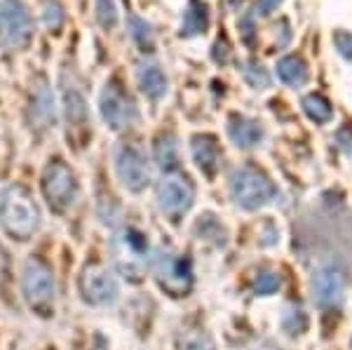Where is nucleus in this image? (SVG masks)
Here are the masks:
<instances>
[{"mask_svg":"<svg viewBox=\"0 0 352 350\" xmlns=\"http://www.w3.org/2000/svg\"><path fill=\"white\" fill-rule=\"evenodd\" d=\"M280 285H282V280H280V275H277L275 270L263 268V270H258V273L254 275V292L261 294V296L275 294V292L280 289Z\"/></svg>","mask_w":352,"mask_h":350,"instance_id":"obj_23","label":"nucleus"},{"mask_svg":"<svg viewBox=\"0 0 352 350\" xmlns=\"http://www.w3.org/2000/svg\"><path fill=\"white\" fill-rule=\"evenodd\" d=\"M176 350H217L202 327H184L176 336Z\"/></svg>","mask_w":352,"mask_h":350,"instance_id":"obj_20","label":"nucleus"},{"mask_svg":"<svg viewBox=\"0 0 352 350\" xmlns=\"http://www.w3.org/2000/svg\"><path fill=\"white\" fill-rule=\"evenodd\" d=\"M129 36H132V41L139 45L141 50H151L153 47V33H151V26L146 24L144 19H139V17L129 14Z\"/></svg>","mask_w":352,"mask_h":350,"instance_id":"obj_24","label":"nucleus"},{"mask_svg":"<svg viewBox=\"0 0 352 350\" xmlns=\"http://www.w3.org/2000/svg\"><path fill=\"white\" fill-rule=\"evenodd\" d=\"M230 195L242 210H258L275 200L277 188L263 172L254 167H237L230 174Z\"/></svg>","mask_w":352,"mask_h":350,"instance_id":"obj_4","label":"nucleus"},{"mask_svg":"<svg viewBox=\"0 0 352 350\" xmlns=\"http://www.w3.org/2000/svg\"><path fill=\"white\" fill-rule=\"evenodd\" d=\"M190 153L195 165L202 169L204 174H217L221 165V149L217 139L209 137V134H195L190 141Z\"/></svg>","mask_w":352,"mask_h":350,"instance_id":"obj_13","label":"nucleus"},{"mask_svg":"<svg viewBox=\"0 0 352 350\" xmlns=\"http://www.w3.org/2000/svg\"><path fill=\"white\" fill-rule=\"evenodd\" d=\"M96 17H99V24L104 28L116 26V5H113V0H96Z\"/></svg>","mask_w":352,"mask_h":350,"instance_id":"obj_28","label":"nucleus"},{"mask_svg":"<svg viewBox=\"0 0 352 350\" xmlns=\"http://www.w3.org/2000/svg\"><path fill=\"white\" fill-rule=\"evenodd\" d=\"M78 289L82 301L89 306H111L120 294L116 275L104 263H87L78 278Z\"/></svg>","mask_w":352,"mask_h":350,"instance_id":"obj_7","label":"nucleus"},{"mask_svg":"<svg viewBox=\"0 0 352 350\" xmlns=\"http://www.w3.org/2000/svg\"><path fill=\"white\" fill-rule=\"evenodd\" d=\"M3 24L8 31V43L19 47L31 38V14L19 0H5L3 5Z\"/></svg>","mask_w":352,"mask_h":350,"instance_id":"obj_12","label":"nucleus"},{"mask_svg":"<svg viewBox=\"0 0 352 350\" xmlns=\"http://www.w3.org/2000/svg\"><path fill=\"white\" fill-rule=\"evenodd\" d=\"M64 99H66V116H68V120L71 122H78V120H82L85 118V101L82 97L78 94V89H64Z\"/></svg>","mask_w":352,"mask_h":350,"instance_id":"obj_26","label":"nucleus"},{"mask_svg":"<svg viewBox=\"0 0 352 350\" xmlns=\"http://www.w3.org/2000/svg\"><path fill=\"white\" fill-rule=\"evenodd\" d=\"M43 19H45V26L50 28V31H59L61 26H64V19H66V14H64V8H61L56 0H45V5H43Z\"/></svg>","mask_w":352,"mask_h":350,"instance_id":"obj_25","label":"nucleus"},{"mask_svg":"<svg viewBox=\"0 0 352 350\" xmlns=\"http://www.w3.org/2000/svg\"><path fill=\"white\" fill-rule=\"evenodd\" d=\"M41 188H43V195H45V200H47L50 210L56 214L68 212L78 200L76 174H73L71 167L61 160H52L45 167Z\"/></svg>","mask_w":352,"mask_h":350,"instance_id":"obj_6","label":"nucleus"},{"mask_svg":"<svg viewBox=\"0 0 352 350\" xmlns=\"http://www.w3.org/2000/svg\"><path fill=\"white\" fill-rule=\"evenodd\" d=\"M41 210L24 186L10 184L0 190V228L8 238L26 242L41 230Z\"/></svg>","mask_w":352,"mask_h":350,"instance_id":"obj_1","label":"nucleus"},{"mask_svg":"<svg viewBox=\"0 0 352 350\" xmlns=\"http://www.w3.org/2000/svg\"><path fill=\"white\" fill-rule=\"evenodd\" d=\"M333 45L345 59H352V33L348 31H336L333 33Z\"/></svg>","mask_w":352,"mask_h":350,"instance_id":"obj_29","label":"nucleus"},{"mask_svg":"<svg viewBox=\"0 0 352 350\" xmlns=\"http://www.w3.org/2000/svg\"><path fill=\"white\" fill-rule=\"evenodd\" d=\"M275 69H277V78L282 83H287L289 87H300V85H305V80H308V64L296 54L282 56Z\"/></svg>","mask_w":352,"mask_h":350,"instance_id":"obj_17","label":"nucleus"},{"mask_svg":"<svg viewBox=\"0 0 352 350\" xmlns=\"http://www.w3.org/2000/svg\"><path fill=\"white\" fill-rule=\"evenodd\" d=\"M21 296H24L26 306L33 313L50 318L54 313L56 301V282L52 275V268L38 256L26 259L24 268H21Z\"/></svg>","mask_w":352,"mask_h":350,"instance_id":"obj_2","label":"nucleus"},{"mask_svg":"<svg viewBox=\"0 0 352 350\" xmlns=\"http://www.w3.org/2000/svg\"><path fill=\"white\" fill-rule=\"evenodd\" d=\"M209 24V10L202 0H188V10L184 12V24H181V36H197Z\"/></svg>","mask_w":352,"mask_h":350,"instance_id":"obj_18","label":"nucleus"},{"mask_svg":"<svg viewBox=\"0 0 352 350\" xmlns=\"http://www.w3.org/2000/svg\"><path fill=\"white\" fill-rule=\"evenodd\" d=\"M136 83L148 99H162L167 94V78L157 64H141L136 69Z\"/></svg>","mask_w":352,"mask_h":350,"instance_id":"obj_16","label":"nucleus"},{"mask_svg":"<svg viewBox=\"0 0 352 350\" xmlns=\"http://www.w3.org/2000/svg\"><path fill=\"white\" fill-rule=\"evenodd\" d=\"M303 111H305V116H308L310 120L320 122V125L329 122V120H331V116H333L331 104H329L322 94H308V97H303Z\"/></svg>","mask_w":352,"mask_h":350,"instance_id":"obj_22","label":"nucleus"},{"mask_svg":"<svg viewBox=\"0 0 352 350\" xmlns=\"http://www.w3.org/2000/svg\"><path fill=\"white\" fill-rule=\"evenodd\" d=\"M230 3H237V0H230Z\"/></svg>","mask_w":352,"mask_h":350,"instance_id":"obj_32","label":"nucleus"},{"mask_svg":"<svg viewBox=\"0 0 352 350\" xmlns=\"http://www.w3.org/2000/svg\"><path fill=\"white\" fill-rule=\"evenodd\" d=\"M56 120V111H54V97L50 92V87L45 83L38 85L31 94V127L36 122V127H50Z\"/></svg>","mask_w":352,"mask_h":350,"instance_id":"obj_15","label":"nucleus"},{"mask_svg":"<svg viewBox=\"0 0 352 350\" xmlns=\"http://www.w3.org/2000/svg\"><path fill=\"white\" fill-rule=\"evenodd\" d=\"M280 3H282V0H258V3H256V12L263 14V17H268V14L275 12Z\"/></svg>","mask_w":352,"mask_h":350,"instance_id":"obj_30","label":"nucleus"},{"mask_svg":"<svg viewBox=\"0 0 352 350\" xmlns=\"http://www.w3.org/2000/svg\"><path fill=\"white\" fill-rule=\"evenodd\" d=\"M155 280L160 289L167 292L169 296L181 298L188 296L192 289V263L186 254H176L172 250H162L155 256Z\"/></svg>","mask_w":352,"mask_h":350,"instance_id":"obj_5","label":"nucleus"},{"mask_svg":"<svg viewBox=\"0 0 352 350\" xmlns=\"http://www.w3.org/2000/svg\"><path fill=\"white\" fill-rule=\"evenodd\" d=\"M113 263L120 270L122 278L139 282L148 268V238L136 228H122L111 242Z\"/></svg>","mask_w":352,"mask_h":350,"instance_id":"obj_3","label":"nucleus"},{"mask_svg":"<svg viewBox=\"0 0 352 350\" xmlns=\"http://www.w3.org/2000/svg\"><path fill=\"white\" fill-rule=\"evenodd\" d=\"M99 111L104 122L111 129H124L136 120V106L134 101L120 89V85L106 83L99 97Z\"/></svg>","mask_w":352,"mask_h":350,"instance_id":"obj_9","label":"nucleus"},{"mask_svg":"<svg viewBox=\"0 0 352 350\" xmlns=\"http://www.w3.org/2000/svg\"><path fill=\"white\" fill-rule=\"evenodd\" d=\"M228 137L237 149H254L263 139V127L261 122L244 116H230L228 118Z\"/></svg>","mask_w":352,"mask_h":350,"instance_id":"obj_14","label":"nucleus"},{"mask_svg":"<svg viewBox=\"0 0 352 350\" xmlns=\"http://www.w3.org/2000/svg\"><path fill=\"white\" fill-rule=\"evenodd\" d=\"M195 235L200 242H212L214 247H221L226 242V230L212 214H204L200 221L195 223Z\"/></svg>","mask_w":352,"mask_h":350,"instance_id":"obj_21","label":"nucleus"},{"mask_svg":"<svg viewBox=\"0 0 352 350\" xmlns=\"http://www.w3.org/2000/svg\"><path fill=\"white\" fill-rule=\"evenodd\" d=\"M153 155H155L157 167L167 169V172L179 165V141L174 134H160L153 146Z\"/></svg>","mask_w":352,"mask_h":350,"instance_id":"obj_19","label":"nucleus"},{"mask_svg":"<svg viewBox=\"0 0 352 350\" xmlns=\"http://www.w3.org/2000/svg\"><path fill=\"white\" fill-rule=\"evenodd\" d=\"M312 296L322 308H336L343 301L345 289V275L340 268L322 266L312 273Z\"/></svg>","mask_w":352,"mask_h":350,"instance_id":"obj_11","label":"nucleus"},{"mask_svg":"<svg viewBox=\"0 0 352 350\" xmlns=\"http://www.w3.org/2000/svg\"><path fill=\"white\" fill-rule=\"evenodd\" d=\"M116 172L120 184L132 193H141L151 182L148 165L134 146H120L116 151Z\"/></svg>","mask_w":352,"mask_h":350,"instance_id":"obj_10","label":"nucleus"},{"mask_svg":"<svg viewBox=\"0 0 352 350\" xmlns=\"http://www.w3.org/2000/svg\"><path fill=\"white\" fill-rule=\"evenodd\" d=\"M0 24H3V5H0Z\"/></svg>","mask_w":352,"mask_h":350,"instance_id":"obj_31","label":"nucleus"},{"mask_svg":"<svg viewBox=\"0 0 352 350\" xmlns=\"http://www.w3.org/2000/svg\"><path fill=\"white\" fill-rule=\"evenodd\" d=\"M244 78H247L249 85H252V87H256V89H265V87H268V83H270L268 73H265L263 66L256 64V61H252V64H249V69H244Z\"/></svg>","mask_w":352,"mask_h":350,"instance_id":"obj_27","label":"nucleus"},{"mask_svg":"<svg viewBox=\"0 0 352 350\" xmlns=\"http://www.w3.org/2000/svg\"><path fill=\"white\" fill-rule=\"evenodd\" d=\"M195 200V188L184 174H164L157 186V207L169 221H179L190 210Z\"/></svg>","mask_w":352,"mask_h":350,"instance_id":"obj_8","label":"nucleus"}]
</instances>
